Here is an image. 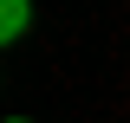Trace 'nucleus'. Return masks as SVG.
Wrapping results in <instances>:
<instances>
[{"label": "nucleus", "mask_w": 130, "mask_h": 123, "mask_svg": "<svg viewBox=\"0 0 130 123\" xmlns=\"http://www.w3.org/2000/svg\"><path fill=\"white\" fill-rule=\"evenodd\" d=\"M26 19H32V7H26V0H7V7H0V39L13 46L20 32H26Z\"/></svg>", "instance_id": "nucleus-1"}, {"label": "nucleus", "mask_w": 130, "mask_h": 123, "mask_svg": "<svg viewBox=\"0 0 130 123\" xmlns=\"http://www.w3.org/2000/svg\"><path fill=\"white\" fill-rule=\"evenodd\" d=\"M7 123H26V117H7Z\"/></svg>", "instance_id": "nucleus-2"}]
</instances>
